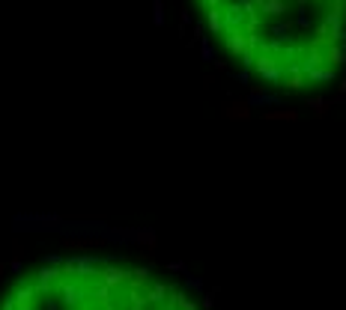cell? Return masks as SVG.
I'll return each mask as SVG.
<instances>
[{
  "label": "cell",
  "mask_w": 346,
  "mask_h": 310,
  "mask_svg": "<svg viewBox=\"0 0 346 310\" xmlns=\"http://www.w3.org/2000/svg\"><path fill=\"white\" fill-rule=\"evenodd\" d=\"M251 107H254L251 102H230L227 110H224V117H230V120H248V117H251Z\"/></svg>",
  "instance_id": "cell-1"
},
{
  "label": "cell",
  "mask_w": 346,
  "mask_h": 310,
  "mask_svg": "<svg viewBox=\"0 0 346 310\" xmlns=\"http://www.w3.org/2000/svg\"><path fill=\"white\" fill-rule=\"evenodd\" d=\"M266 120L269 122H295L298 120V110L295 107H290V110H266Z\"/></svg>",
  "instance_id": "cell-2"
},
{
  "label": "cell",
  "mask_w": 346,
  "mask_h": 310,
  "mask_svg": "<svg viewBox=\"0 0 346 310\" xmlns=\"http://www.w3.org/2000/svg\"><path fill=\"white\" fill-rule=\"evenodd\" d=\"M185 286L188 290H203V280L200 277H185Z\"/></svg>",
  "instance_id": "cell-3"
},
{
  "label": "cell",
  "mask_w": 346,
  "mask_h": 310,
  "mask_svg": "<svg viewBox=\"0 0 346 310\" xmlns=\"http://www.w3.org/2000/svg\"><path fill=\"white\" fill-rule=\"evenodd\" d=\"M156 21L158 24L164 21V3H161V0H156Z\"/></svg>",
  "instance_id": "cell-4"
}]
</instances>
